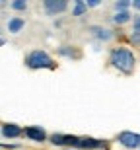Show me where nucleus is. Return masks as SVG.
<instances>
[{
    "mask_svg": "<svg viewBox=\"0 0 140 150\" xmlns=\"http://www.w3.org/2000/svg\"><path fill=\"white\" fill-rule=\"evenodd\" d=\"M109 64H111L113 68H117L119 72L130 76L136 68V57H134V53L130 49H127V47H115V49H111V53H109Z\"/></svg>",
    "mask_w": 140,
    "mask_h": 150,
    "instance_id": "1",
    "label": "nucleus"
},
{
    "mask_svg": "<svg viewBox=\"0 0 140 150\" xmlns=\"http://www.w3.org/2000/svg\"><path fill=\"white\" fill-rule=\"evenodd\" d=\"M25 67L31 70H39V68H56V62L53 61V57L43 49H35L25 55Z\"/></svg>",
    "mask_w": 140,
    "mask_h": 150,
    "instance_id": "2",
    "label": "nucleus"
},
{
    "mask_svg": "<svg viewBox=\"0 0 140 150\" xmlns=\"http://www.w3.org/2000/svg\"><path fill=\"white\" fill-rule=\"evenodd\" d=\"M117 140H119L121 146H125V148H129V150H138L140 148V134L132 133V131H121L117 134Z\"/></svg>",
    "mask_w": 140,
    "mask_h": 150,
    "instance_id": "3",
    "label": "nucleus"
},
{
    "mask_svg": "<svg viewBox=\"0 0 140 150\" xmlns=\"http://www.w3.org/2000/svg\"><path fill=\"white\" fill-rule=\"evenodd\" d=\"M49 140L55 146H76V148H78V144H80V137H76V134L55 133V134H51V137H49Z\"/></svg>",
    "mask_w": 140,
    "mask_h": 150,
    "instance_id": "4",
    "label": "nucleus"
},
{
    "mask_svg": "<svg viewBox=\"0 0 140 150\" xmlns=\"http://www.w3.org/2000/svg\"><path fill=\"white\" fill-rule=\"evenodd\" d=\"M43 8H45V12L49 16H58V14L68 10V2L66 0H45Z\"/></svg>",
    "mask_w": 140,
    "mask_h": 150,
    "instance_id": "5",
    "label": "nucleus"
},
{
    "mask_svg": "<svg viewBox=\"0 0 140 150\" xmlns=\"http://www.w3.org/2000/svg\"><path fill=\"white\" fill-rule=\"evenodd\" d=\"M23 137H27V139L33 140V142H45V140H49L45 129L37 127V125H29V127H25L23 129Z\"/></svg>",
    "mask_w": 140,
    "mask_h": 150,
    "instance_id": "6",
    "label": "nucleus"
},
{
    "mask_svg": "<svg viewBox=\"0 0 140 150\" xmlns=\"http://www.w3.org/2000/svg\"><path fill=\"white\" fill-rule=\"evenodd\" d=\"M23 134V129L16 123H4L2 125V137L4 139H18Z\"/></svg>",
    "mask_w": 140,
    "mask_h": 150,
    "instance_id": "7",
    "label": "nucleus"
},
{
    "mask_svg": "<svg viewBox=\"0 0 140 150\" xmlns=\"http://www.w3.org/2000/svg\"><path fill=\"white\" fill-rule=\"evenodd\" d=\"M105 142L99 139H91V137H80V144L78 148L82 150H95V148H103Z\"/></svg>",
    "mask_w": 140,
    "mask_h": 150,
    "instance_id": "8",
    "label": "nucleus"
},
{
    "mask_svg": "<svg viewBox=\"0 0 140 150\" xmlns=\"http://www.w3.org/2000/svg\"><path fill=\"white\" fill-rule=\"evenodd\" d=\"M90 33L94 35L95 39H99V41H111L113 39L111 29L101 28V25H90Z\"/></svg>",
    "mask_w": 140,
    "mask_h": 150,
    "instance_id": "9",
    "label": "nucleus"
},
{
    "mask_svg": "<svg viewBox=\"0 0 140 150\" xmlns=\"http://www.w3.org/2000/svg\"><path fill=\"white\" fill-rule=\"evenodd\" d=\"M25 28V20L20 16H12L8 22H6V29L10 31V33H20L22 29Z\"/></svg>",
    "mask_w": 140,
    "mask_h": 150,
    "instance_id": "10",
    "label": "nucleus"
},
{
    "mask_svg": "<svg viewBox=\"0 0 140 150\" xmlns=\"http://www.w3.org/2000/svg\"><path fill=\"white\" fill-rule=\"evenodd\" d=\"M58 55L70 57V59H80V57H82V53H80L76 47H72V45H62L61 49H58Z\"/></svg>",
    "mask_w": 140,
    "mask_h": 150,
    "instance_id": "11",
    "label": "nucleus"
},
{
    "mask_svg": "<svg viewBox=\"0 0 140 150\" xmlns=\"http://www.w3.org/2000/svg\"><path fill=\"white\" fill-rule=\"evenodd\" d=\"M132 18L134 16H130V12H117V14L113 16V22L117 23V25H125V23L132 22Z\"/></svg>",
    "mask_w": 140,
    "mask_h": 150,
    "instance_id": "12",
    "label": "nucleus"
},
{
    "mask_svg": "<svg viewBox=\"0 0 140 150\" xmlns=\"http://www.w3.org/2000/svg\"><path fill=\"white\" fill-rule=\"evenodd\" d=\"M86 12H88V4H86L84 0H76L72 6V16L80 18V16H84Z\"/></svg>",
    "mask_w": 140,
    "mask_h": 150,
    "instance_id": "13",
    "label": "nucleus"
},
{
    "mask_svg": "<svg viewBox=\"0 0 140 150\" xmlns=\"http://www.w3.org/2000/svg\"><path fill=\"white\" fill-rule=\"evenodd\" d=\"M10 10L25 12L27 10V2H25V0H14V2H10Z\"/></svg>",
    "mask_w": 140,
    "mask_h": 150,
    "instance_id": "14",
    "label": "nucleus"
},
{
    "mask_svg": "<svg viewBox=\"0 0 140 150\" xmlns=\"http://www.w3.org/2000/svg\"><path fill=\"white\" fill-rule=\"evenodd\" d=\"M129 8H132V2H129V0H119V2H115V10L117 12H129Z\"/></svg>",
    "mask_w": 140,
    "mask_h": 150,
    "instance_id": "15",
    "label": "nucleus"
},
{
    "mask_svg": "<svg viewBox=\"0 0 140 150\" xmlns=\"http://www.w3.org/2000/svg\"><path fill=\"white\" fill-rule=\"evenodd\" d=\"M132 33H140V14H134L132 18Z\"/></svg>",
    "mask_w": 140,
    "mask_h": 150,
    "instance_id": "16",
    "label": "nucleus"
},
{
    "mask_svg": "<svg viewBox=\"0 0 140 150\" xmlns=\"http://www.w3.org/2000/svg\"><path fill=\"white\" fill-rule=\"evenodd\" d=\"M130 39L134 45H140V33H130Z\"/></svg>",
    "mask_w": 140,
    "mask_h": 150,
    "instance_id": "17",
    "label": "nucleus"
},
{
    "mask_svg": "<svg viewBox=\"0 0 140 150\" xmlns=\"http://www.w3.org/2000/svg\"><path fill=\"white\" fill-rule=\"evenodd\" d=\"M86 4H88V8H95V6H99L101 2H99V0H88Z\"/></svg>",
    "mask_w": 140,
    "mask_h": 150,
    "instance_id": "18",
    "label": "nucleus"
},
{
    "mask_svg": "<svg viewBox=\"0 0 140 150\" xmlns=\"http://www.w3.org/2000/svg\"><path fill=\"white\" fill-rule=\"evenodd\" d=\"M132 10H138L140 12V0H132Z\"/></svg>",
    "mask_w": 140,
    "mask_h": 150,
    "instance_id": "19",
    "label": "nucleus"
}]
</instances>
